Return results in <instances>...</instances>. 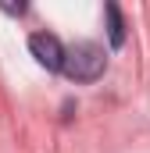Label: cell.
I'll list each match as a JSON object with an SVG mask.
<instances>
[{"label":"cell","instance_id":"obj_4","mask_svg":"<svg viewBox=\"0 0 150 153\" xmlns=\"http://www.w3.org/2000/svg\"><path fill=\"white\" fill-rule=\"evenodd\" d=\"M7 14H25V4H4Z\"/></svg>","mask_w":150,"mask_h":153},{"label":"cell","instance_id":"obj_3","mask_svg":"<svg viewBox=\"0 0 150 153\" xmlns=\"http://www.w3.org/2000/svg\"><path fill=\"white\" fill-rule=\"evenodd\" d=\"M107 11V39H111V46H125V22H122V11H118V4H107L104 7Z\"/></svg>","mask_w":150,"mask_h":153},{"label":"cell","instance_id":"obj_1","mask_svg":"<svg viewBox=\"0 0 150 153\" xmlns=\"http://www.w3.org/2000/svg\"><path fill=\"white\" fill-rule=\"evenodd\" d=\"M107 68V53L97 43H75L64 57V75L72 82H97Z\"/></svg>","mask_w":150,"mask_h":153},{"label":"cell","instance_id":"obj_2","mask_svg":"<svg viewBox=\"0 0 150 153\" xmlns=\"http://www.w3.org/2000/svg\"><path fill=\"white\" fill-rule=\"evenodd\" d=\"M29 50H32V57H36L46 71H64V57H68V50L61 46L57 36L36 32V36H29Z\"/></svg>","mask_w":150,"mask_h":153}]
</instances>
